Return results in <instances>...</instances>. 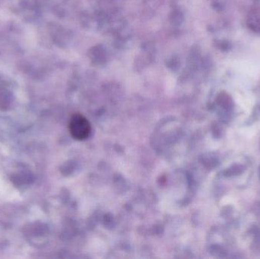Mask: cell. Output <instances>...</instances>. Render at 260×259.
I'll list each match as a JSON object with an SVG mask.
<instances>
[{"instance_id": "1", "label": "cell", "mask_w": 260, "mask_h": 259, "mask_svg": "<svg viewBox=\"0 0 260 259\" xmlns=\"http://www.w3.org/2000/svg\"><path fill=\"white\" fill-rule=\"evenodd\" d=\"M69 130L71 136L76 140H84L90 136V122L81 114H75L71 117Z\"/></svg>"}]
</instances>
